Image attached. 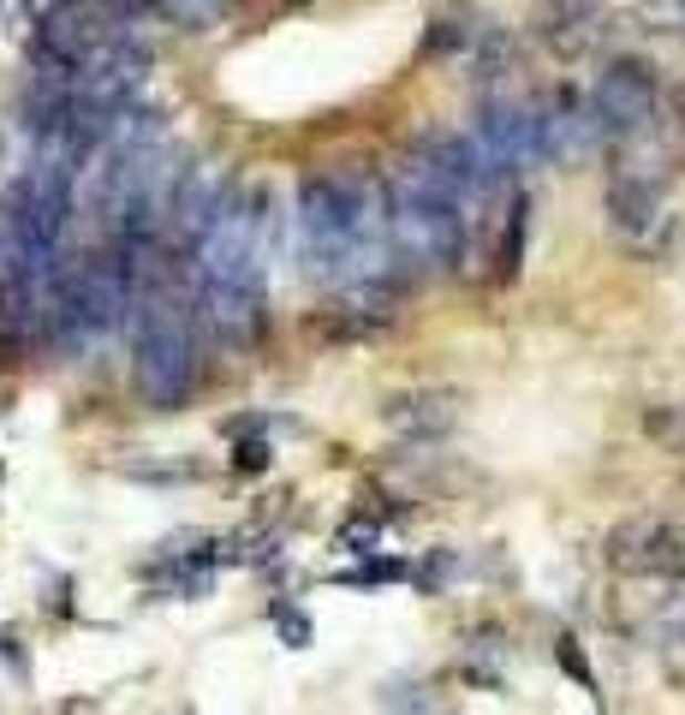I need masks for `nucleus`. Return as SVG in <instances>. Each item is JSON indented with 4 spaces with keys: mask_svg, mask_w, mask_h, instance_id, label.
<instances>
[{
    "mask_svg": "<svg viewBox=\"0 0 685 715\" xmlns=\"http://www.w3.org/2000/svg\"><path fill=\"white\" fill-rule=\"evenodd\" d=\"M524 233H531V203L513 197V210H507V233H501V280H513L524 268Z\"/></svg>",
    "mask_w": 685,
    "mask_h": 715,
    "instance_id": "10",
    "label": "nucleus"
},
{
    "mask_svg": "<svg viewBox=\"0 0 685 715\" xmlns=\"http://www.w3.org/2000/svg\"><path fill=\"white\" fill-rule=\"evenodd\" d=\"M644 429L667 448H685V406H644Z\"/></svg>",
    "mask_w": 685,
    "mask_h": 715,
    "instance_id": "12",
    "label": "nucleus"
},
{
    "mask_svg": "<svg viewBox=\"0 0 685 715\" xmlns=\"http://www.w3.org/2000/svg\"><path fill=\"white\" fill-rule=\"evenodd\" d=\"M125 477H143V483H197L203 466H191V459H180V466H125Z\"/></svg>",
    "mask_w": 685,
    "mask_h": 715,
    "instance_id": "17",
    "label": "nucleus"
},
{
    "mask_svg": "<svg viewBox=\"0 0 685 715\" xmlns=\"http://www.w3.org/2000/svg\"><path fill=\"white\" fill-rule=\"evenodd\" d=\"M638 19L650 30H674V37H685V0H644Z\"/></svg>",
    "mask_w": 685,
    "mask_h": 715,
    "instance_id": "15",
    "label": "nucleus"
},
{
    "mask_svg": "<svg viewBox=\"0 0 685 715\" xmlns=\"http://www.w3.org/2000/svg\"><path fill=\"white\" fill-rule=\"evenodd\" d=\"M376 537H381V519H352V524H346V531H340V549L346 554H376Z\"/></svg>",
    "mask_w": 685,
    "mask_h": 715,
    "instance_id": "18",
    "label": "nucleus"
},
{
    "mask_svg": "<svg viewBox=\"0 0 685 715\" xmlns=\"http://www.w3.org/2000/svg\"><path fill=\"white\" fill-rule=\"evenodd\" d=\"M609 221L614 233L626 238L638 257H667V251L679 245V215L662 203V185L650 180V167L638 162H620L614 180H609Z\"/></svg>",
    "mask_w": 685,
    "mask_h": 715,
    "instance_id": "3",
    "label": "nucleus"
},
{
    "mask_svg": "<svg viewBox=\"0 0 685 715\" xmlns=\"http://www.w3.org/2000/svg\"><path fill=\"white\" fill-rule=\"evenodd\" d=\"M298 251L305 275L323 286H346V191L340 173H310L298 185Z\"/></svg>",
    "mask_w": 685,
    "mask_h": 715,
    "instance_id": "4",
    "label": "nucleus"
},
{
    "mask_svg": "<svg viewBox=\"0 0 685 715\" xmlns=\"http://www.w3.org/2000/svg\"><path fill=\"white\" fill-rule=\"evenodd\" d=\"M400 579H411L406 561H364L358 572H340V584H400Z\"/></svg>",
    "mask_w": 685,
    "mask_h": 715,
    "instance_id": "16",
    "label": "nucleus"
},
{
    "mask_svg": "<svg viewBox=\"0 0 685 715\" xmlns=\"http://www.w3.org/2000/svg\"><path fill=\"white\" fill-rule=\"evenodd\" d=\"M125 328H132V376L143 406L180 411L197 388V310L143 286L125 310Z\"/></svg>",
    "mask_w": 685,
    "mask_h": 715,
    "instance_id": "1",
    "label": "nucleus"
},
{
    "mask_svg": "<svg viewBox=\"0 0 685 715\" xmlns=\"http://www.w3.org/2000/svg\"><path fill=\"white\" fill-rule=\"evenodd\" d=\"M602 554L626 579H685V524L667 513H632L609 531Z\"/></svg>",
    "mask_w": 685,
    "mask_h": 715,
    "instance_id": "5",
    "label": "nucleus"
},
{
    "mask_svg": "<svg viewBox=\"0 0 685 715\" xmlns=\"http://www.w3.org/2000/svg\"><path fill=\"white\" fill-rule=\"evenodd\" d=\"M0 477H7V466H0Z\"/></svg>",
    "mask_w": 685,
    "mask_h": 715,
    "instance_id": "21",
    "label": "nucleus"
},
{
    "mask_svg": "<svg viewBox=\"0 0 685 715\" xmlns=\"http://www.w3.org/2000/svg\"><path fill=\"white\" fill-rule=\"evenodd\" d=\"M584 108H591L596 143L620 150L626 137H650V132H656V120H662V78H656V67L620 54V60H609V67L596 72Z\"/></svg>",
    "mask_w": 685,
    "mask_h": 715,
    "instance_id": "2",
    "label": "nucleus"
},
{
    "mask_svg": "<svg viewBox=\"0 0 685 715\" xmlns=\"http://www.w3.org/2000/svg\"><path fill=\"white\" fill-rule=\"evenodd\" d=\"M453 394L441 388H418V394H393L388 406H381V418H388L393 436H411V441H429V436H448L453 429Z\"/></svg>",
    "mask_w": 685,
    "mask_h": 715,
    "instance_id": "7",
    "label": "nucleus"
},
{
    "mask_svg": "<svg viewBox=\"0 0 685 715\" xmlns=\"http://www.w3.org/2000/svg\"><path fill=\"white\" fill-rule=\"evenodd\" d=\"M554 662H561L566 674L579 680V686L591 692V697H602V692H596V674H591V662H584V650H579V639H572V632H561V639H554Z\"/></svg>",
    "mask_w": 685,
    "mask_h": 715,
    "instance_id": "14",
    "label": "nucleus"
},
{
    "mask_svg": "<svg viewBox=\"0 0 685 715\" xmlns=\"http://www.w3.org/2000/svg\"><path fill=\"white\" fill-rule=\"evenodd\" d=\"M662 632H667V639H674V644H685V596H674V609H667Z\"/></svg>",
    "mask_w": 685,
    "mask_h": 715,
    "instance_id": "20",
    "label": "nucleus"
},
{
    "mask_svg": "<svg viewBox=\"0 0 685 715\" xmlns=\"http://www.w3.org/2000/svg\"><path fill=\"white\" fill-rule=\"evenodd\" d=\"M471 143L489 155V167L519 180L524 167L543 162V143H536V102H519V95H489L483 114L471 125Z\"/></svg>",
    "mask_w": 685,
    "mask_h": 715,
    "instance_id": "6",
    "label": "nucleus"
},
{
    "mask_svg": "<svg viewBox=\"0 0 685 715\" xmlns=\"http://www.w3.org/2000/svg\"><path fill=\"white\" fill-rule=\"evenodd\" d=\"M268 614H275V626H280V644H286V650H305V644H310V620L298 614V609H280V602H275V609H268Z\"/></svg>",
    "mask_w": 685,
    "mask_h": 715,
    "instance_id": "19",
    "label": "nucleus"
},
{
    "mask_svg": "<svg viewBox=\"0 0 685 715\" xmlns=\"http://www.w3.org/2000/svg\"><path fill=\"white\" fill-rule=\"evenodd\" d=\"M483 30L489 24H477V12H436L429 19V37H423V54H436V60H471V48L483 42Z\"/></svg>",
    "mask_w": 685,
    "mask_h": 715,
    "instance_id": "9",
    "label": "nucleus"
},
{
    "mask_svg": "<svg viewBox=\"0 0 685 715\" xmlns=\"http://www.w3.org/2000/svg\"><path fill=\"white\" fill-rule=\"evenodd\" d=\"M275 466V441L263 436H238V448H233V471H245V477H257V471H268Z\"/></svg>",
    "mask_w": 685,
    "mask_h": 715,
    "instance_id": "13",
    "label": "nucleus"
},
{
    "mask_svg": "<svg viewBox=\"0 0 685 715\" xmlns=\"http://www.w3.org/2000/svg\"><path fill=\"white\" fill-rule=\"evenodd\" d=\"M221 7H227V0H150V12H162V19L185 24V30L215 24V19H221Z\"/></svg>",
    "mask_w": 685,
    "mask_h": 715,
    "instance_id": "11",
    "label": "nucleus"
},
{
    "mask_svg": "<svg viewBox=\"0 0 685 715\" xmlns=\"http://www.w3.org/2000/svg\"><path fill=\"white\" fill-rule=\"evenodd\" d=\"M543 37L566 54L602 37V0H543Z\"/></svg>",
    "mask_w": 685,
    "mask_h": 715,
    "instance_id": "8",
    "label": "nucleus"
}]
</instances>
